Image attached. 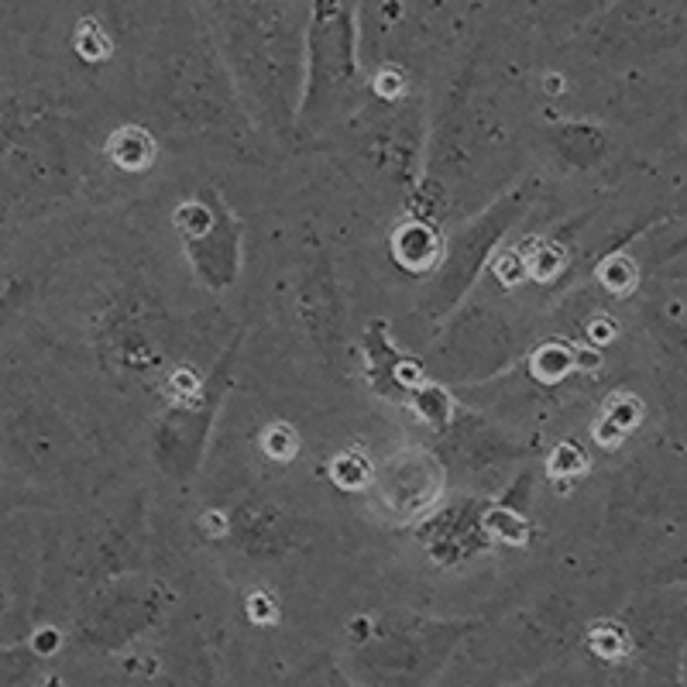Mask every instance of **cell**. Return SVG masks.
Here are the masks:
<instances>
[{
	"instance_id": "1",
	"label": "cell",
	"mask_w": 687,
	"mask_h": 687,
	"mask_svg": "<svg viewBox=\"0 0 687 687\" xmlns=\"http://www.w3.org/2000/svg\"><path fill=\"white\" fill-rule=\"evenodd\" d=\"M107 152H110V159L121 165V169L138 172V169H148V165H152V159H155V141L148 138V134L141 131V128H121V131L110 134Z\"/></svg>"
},
{
	"instance_id": "2",
	"label": "cell",
	"mask_w": 687,
	"mask_h": 687,
	"mask_svg": "<svg viewBox=\"0 0 687 687\" xmlns=\"http://www.w3.org/2000/svg\"><path fill=\"white\" fill-rule=\"evenodd\" d=\"M396 255L406 262L409 268H423L437 258V234L430 227H402L399 238H396Z\"/></svg>"
},
{
	"instance_id": "3",
	"label": "cell",
	"mask_w": 687,
	"mask_h": 687,
	"mask_svg": "<svg viewBox=\"0 0 687 687\" xmlns=\"http://www.w3.org/2000/svg\"><path fill=\"white\" fill-rule=\"evenodd\" d=\"M571 368H574V351L560 344H543L533 358V371H536V378H543V382H557V378H564Z\"/></svg>"
},
{
	"instance_id": "4",
	"label": "cell",
	"mask_w": 687,
	"mask_h": 687,
	"mask_svg": "<svg viewBox=\"0 0 687 687\" xmlns=\"http://www.w3.org/2000/svg\"><path fill=\"white\" fill-rule=\"evenodd\" d=\"M481 526H485L495 540H505V543H526V536H529V523L519 516V512H509V509H492L485 519H481Z\"/></svg>"
},
{
	"instance_id": "5",
	"label": "cell",
	"mask_w": 687,
	"mask_h": 687,
	"mask_svg": "<svg viewBox=\"0 0 687 687\" xmlns=\"http://www.w3.org/2000/svg\"><path fill=\"white\" fill-rule=\"evenodd\" d=\"M598 279H602V286L608 292L626 296V292H633L636 286V265L629 262L626 255H612V258H605L602 268H598Z\"/></svg>"
},
{
	"instance_id": "6",
	"label": "cell",
	"mask_w": 687,
	"mask_h": 687,
	"mask_svg": "<svg viewBox=\"0 0 687 687\" xmlns=\"http://www.w3.org/2000/svg\"><path fill=\"white\" fill-rule=\"evenodd\" d=\"M588 643H591V650L605 660H619V657H626V650H629L626 629L615 626V622H598V626L591 629Z\"/></svg>"
},
{
	"instance_id": "7",
	"label": "cell",
	"mask_w": 687,
	"mask_h": 687,
	"mask_svg": "<svg viewBox=\"0 0 687 687\" xmlns=\"http://www.w3.org/2000/svg\"><path fill=\"white\" fill-rule=\"evenodd\" d=\"M602 420L612 423L615 430L629 433V430H636L639 420H643V409H639V402L633 396H612V399L605 402Z\"/></svg>"
},
{
	"instance_id": "8",
	"label": "cell",
	"mask_w": 687,
	"mask_h": 687,
	"mask_svg": "<svg viewBox=\"0 0 687 687\" xmlns=\"http://www.w3.org/2000/svg\"><path fill=\"white\" fill-rule=\"evenodd\" d=\"M76 52H80L86 62H97L110 52V38L104 35V28H100L97 21H83V25L76 28Z\"/></svg>"
},
{
	"instance_id": "9",
	"label": "cell",
	"mask_w": 687,
	"mask_h": 687,
	"mask_svg": "<svg viewBox=\"0 0 687 687\" xmlns=\"http://www.w3.org/2000/svg\"><path fill=\"white\" fill-rule=\"evenodd\" d=\"M560 268H564V251L554 248V244H536L533 255L526 258V272L533 279H554Z\"/></svg>"
},
{
	"instance_id": "10",
	"label": "cell",
	"mask_w": 687,
	"mask_h": 687,
	"mask_svg": "<svg viewBox=\"0 0 687 687\" xmlns=\"http://www.w3.org/2000/svg\"><path fill=\"white\" fill-rule=\"evenodd\" d=\"M330 471H334V481H341L344 488H361V485H365V478H368V464L361 461V457H354V454L337 457Z\"/></svg>"
},
{
	"instance_id": "11",
	"label": "cell",
	"mask_w": 687,
	"mask_h": 687,
	"mask_svg": "<svg viewBox=\"0 0 687 687\" xmlns=\"http://www.w3.org/2000/svg\"><path fill=\"white\" fill-rule=\"evenodd\" d=\"M584 454L574 444H564V447H557L554 450V457H550V475L554 478H571V475H578V471H584Z\"/></svg>"
},
{
	"instance_id": "12",
	"label": "cell",
	"mask_w": 687,
	"mask_h": 687,
	"mask_svg": "<svg viewBox=\"0 0 687 687\" xmlns=\"http://www.w3.org/2000/svg\"><path fill=\"white\" fill-rule=\"evenodd\" d=\"M262 447L268 450V457H275V461H289V457L296 454V437H292L286 426H268L262 437Z\"/></svg>"
},
{
	"instance_id": "13",
	"label": "cell",
	"mask_w": 687,
	"mask_h": 687,
	"mask_svg": "<svg viewBox=\"0 0 687 687\" xmlns=\"http://www.w3.org/2000/svg\"><path fill=\"white\" fill-rule=\"evenodd\" d=\"M248 615L255 622H275V602L265 595V591H255V595L248 598Z\"/></svg>"
},
{
	"instance_id": "14",
	"label": "cell",
	"mask_w": 687,
	"mask_h": 687,
	"mask_svg": "<svg viewBox=\"0 0 687 687\" xmlns=\"http://www.w3.org/2000/svg\"><path fill=\"white\" fill-rule=\"evenodd\" d=\"M495 272H499L502 282H509V286H512V282H519L526 275V262H519L516 255H502L499 265H495Z\"/></svg>"
},
{
	"instance_id": "15",
	"label": "cell",
	"mask_w": 687,
	"mask_h": 687,
	"mask_svg": "<svg viewBox=\"0 0 687 687\" xmlns=\"http://www.w3.org/2000/svg\"><path fill=\"white\" fill-rule=\"evenodd\" d=\"M612 337H615V327L608 320H595V323H591V341H595V344H608Z\"/></svg>"
},
{
	"instance_id": "16",
	"label": "cell",
	"mask_w": 687,
	"mask_h": 687,
	"mask_svg": "<svg viewBox=\"0 0 687 687\" xmlns=\"http://www.w3.org/2000/svg\"><path fill=\"white\" fill-rule=\"evenodd\" d=\"M399 90H402V83L392 73L378 76V93H382V97H399Z\"/></svg>"
},
{
	"instance_id": "17",
	"label": "cell",
	"mask_w": 687,
	"mask_h": 687,
	"mask_svg": "<svg viewBox=\"0 0 687 687\" xmlns=\"http://www.w3.org/2000/svg\"><path fill=\"white\" fill-rule=\"evenodd\" d=\"M574 365H581V368H598V354H595V351H581V347H574Z\"/></svg>"
},
{
	"instance_id": "18",
	"label": "cell",
	"mask_w": 687,
	"mask_h": 687,
	"mask_svg": "<svg viewBox=\"0 0 687 687\" xmlns=\"http://www.w3.org/2000/svg\"><path fill=\"white\" fill-rule=\"evenodd\" d=\"M172 389H176V392H193L196 389V378L189 375V371H179V375L172 378Z\"/></svg>"
},
{
	"instance_id": "19",
	"label": "cell",
	"mask_w": 687,
	"mask_h": 687,
	"mask_svg": "<svg viewBox=\"0 0 687 687\" xmlns=\"http://www.w3.org/2000/svg\"><path fill=\"white\" fill-rule=\"evenodd\" d=\"M203 529H210V533L224 536L227 523H224V516H217V512H213V516H203Z\"/></svg>"
}]
</instances>
